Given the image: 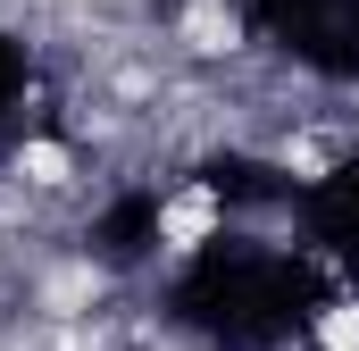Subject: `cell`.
I'll list each match as a JSON object with an SVG mask.
<instances>
[{"instance_id":"1","label":"cell","mask_w":359,"mask_h":351,"mask_svg":"<svg viewBox=\"0 0 359 351\" xmlns=\"http://www.w3.org/2000/svg\"><path fill=\"white\" fill-rule=\"evenodd\" d=\"M226 226V201H217V184H184V192H168L159 201V218H151V234L176 251V260H192L209 234Z\"/></svg>"},{"instance_id":"2","label":"cell","mask_w":359,"mask_h":351,"mask_svg":"<svg viewBox=\"0 0 359 351\" xmlns=\"http://www.w3.org/2000/svg\"><path fill=\"white\" fill-rule=\"evenodd\" d=\"M176 34H184V51H201V59H234L243 51V8L234 0H192Z\"/></svg>"},{"instance_id":"3","label":"cell","mask_w":359,"mask_h":351,"mask_svg":"<svg viewBox=\"0 0 359 351\" xmlns=\"http://www.w3.org/2000/svg\"><path fill=\"white\" fill-rule=\"evenodd\" d=\"M17 176H25L34 192H67V184H76V151L50 143V134H25V143H17Z\"/></svg>"},{"instance_id":"4","label":"cell","mask_w":359,"mask_h":351,"mask_svg":"<svg viewBox=\"0 0 359 351\" xmlns=\"http://www.w3.org/2000/svg\"><path fill=\"white\" fill-rule=\"evenodd\" d=\"M92 301H100V267H59V276L42 284V310H50V318H84Z\"/></svg>"},{"instance_id":"5","label":"cell","mask_w":359,"mask_h":351,"mask_svg":"<svg viewBox=\"0 0 359 351\" xmlns=\"http://www.w3.org/2000/svg\"><path fill=\"white\" fill-rule=\"evenodd\" d=\"M318 351H359V293L318 310Z\"/></svg>"},{"instance_id":"6","label":"cell","mask_w":359,"mask_h":351,"mask_svg":"<svg viewBox=\"0 0 359 351\" xmlns=\"http://www.w3.org/2000/svg\"><path fill=\"white\" fill-rule=\"evenodd\" d=\"M284 168L301 176V184H318V176L334 168V143H318V134H292V143H284Z\"/></svg>"}]
</instances>
